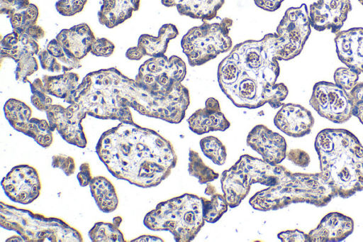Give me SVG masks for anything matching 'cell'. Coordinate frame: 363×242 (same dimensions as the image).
<instances>
[{
	"mask_svg": "<svg viewBox=\"0 0 363 242\" xmlns=\"http://www.w3.org/2000/svg\"><path fill=\"white\" fill-rule=\"evenodd\" d=\"M306 4L289 8L277 33L261 40H248L235 45L218 67V82L234 105L256 109L269 104L280 107L288 95L279 75L278 60H289L301 53L311 34Z\"/></svg>",
	"mask_w": 363,
	"mask_h": 242,
	"instance_id": "cell-1",
	"label": "cell"
},
{
	"mask_svg": "<svg viewBox=\"0 0 363 242\" xmlns=\"http://www.w3.org/2000/svg\"><path fill=\"white\" fill-rule=\"evenodd\" d=\"M96 151L113 176L143 188L160 184L177 163L169 141L135 122H121L105 131Z\"/></svg>",
	"mask_w": 363,
	"mask_h": 242,
	"instance_id": "cell-2",
	"label": "cell"
},
{
	"mask_svg": "<svg viewBox=\"0 0 363 242\" xmlns=\"http://www.w3.org/2000/svg\"><path fill=\"white\" fill-rule=\"evenodd\" d=\"M315 148L322 177L335 196L348 198L363 190V145L352 132L323 129L315 137Z\"/></svg>",
	"mask_w": 363,
	"mask_h": 242,
	"instance_id": "cell-3",
	"label": "cell"
},
{
	"mask_svg": "<svg viewBox=\"0 0 363 242\" xmlns=\"http://www.w3.org/2000/svg\"><path fill=\"white\" fill-rule=\"evenodd\" d=\"M186 66L182 58L165 55L147 60L140 67L135 80L154 98L160 119L179 123L190 104L189 89L182 84Z\"/></svg>",
	"mask_w": 363,
	"mask_h": 242,
	"instance_id": "cell-4",
	"label": "cell"
},
{
	"mask_svg": "<svg viewBox=\"0 0 363 242\" xmlns=\"http://www.w3.org/2000/svg\"><path fill=\"white\" fill-rule=\"evenodd\" d=\"M334 197L320 172H291L287 170L277 185L256 192L249 203L255 209L266 211L300 202L323 207Z\"/></svg>",
	"mask_w": 363,
	"mask_h": 242,
	"instance_id": "cell-5",
	"label": "cell"
},
{
	"mask_svg": "<svg viewBox=\"0 0 363 242\" xmlns=\"http://www.w3.org/2000/svg\"><path fill=\"white\" fill-rule=\"evenodd\" d=\"M205 222L202 198L190 193L159 203L143 220L147 229L168 231L177 242L194 240Z\"/></svg>",
	"mask_w": 363,
	"mask_h": 242,
	"instance_id": "cell-6",
	"label": "cell"
},
{
	"mask_svg": "<svg viewBox=\"0 0 363 242\" xmlns=\"http://www.w3.org/2000/svg\"><path fill=\"white\" fill-rule=\"evenodd\" d=\"M0 224L17 232L24 241L79 242L81 233L61 219L46 217L1 202Z\"/></svg>",
	"mask_w": 363,
	"mask_h": 242,
	"instance_id": "cell-7",
	"label": "cell"
},
{
	"mask_svg": "<svg viewBox=\"0 0 363 242\" xmlns=\"http://www.w3.org/2000/svg\"><path fill=\"white\" fill-rule=\"evenodd\" d=\"M233 21L225 17L219 23H209L207 21L190 28L183 36L181 45L191 66L202 65L216 58L220 53L232 48L230 36Z\"/></svg>",
	"mask_w": 363,
	"mask_h": 242,
	"instance_id": "cell-8",
	"label": "cell"
},
{
	"mask_svg": "<svg viewBox=\"0 0 363 242\" xmlns=\"http://www.w3.org/2000/svg\"><path fill=\"white\" fill-rule=\"evenodd\" d=\"M67 103L78 104L88 115L98 119L134 123L129 106L115 93L96 82L87 75Z\"/></svg>",
	"mask_w": 363,
	"mask_h": 242,
	"instance_id": "cell-9",
	"label": "cell"
},
{
	"mask_svg": "<svg viewBox=\"0 0 363 242\" xmlns=\"http://www.w3.org/2000/svg\"><path fill=\"white\" fill-rule=\"evenodd\" d=\"M309 103L320 116L333 123H343L353 116L354 106L348 92L335 83H315Z\"/></svg>",
	"mask_w": 363,
	"mask_h": 242,
	"instance_id": "cell-10",
	"label": "cell"
},
{
	"mask_svg": "<svg viewBox=\"0 0 363 242\" xmlns=\"http://www.w3.org/2000/svg\"><path fill=\"white\" fill-rule=\"evenodd\" d=\"M5 116L11 126L33 138L43 148L50 147L53 142L52 129L49 122L32 118V110L23 101L9 99L4 107Z\"/></svg>",
	"mask_w": 363,
	"mask_h": 242,
	"instance_id": "cell-11",
	"label": "cell"
},
{
	"mask_svg": "<svg viewBox=\"0 0 363 242\" xmlns=\"http://www.w3.org/2000/svg\"><path fill=\"white\" fill-rule=\"evenodd\" d=\"M49 124L52 131L57 130L67 143L84 148L87 140L82 125L87 113L77 103L65 107L52 104L46 111Z\"/></svg>",
	"mask_w": 363,
	"mask_h": 242,
	"instance_id": "cell-12",
	"label": "cell"
},
{
	"mask_svg": "<svg viewBox=\"0 0 363 242\" xmlns=\"http://www.w3.org/2000/svg\"><path fill=\"white\" fill-rule=\"evenodd\" d=\"M1 186L10 199L23 204L35 201L41 190L37 170L28 164L13 167L3 178Z\"/></svg>",
	"mask_w": 363,
	"mask_h": 242,
	"instance_id": "cell-13",
	"label": "cell"
},
{
	"mask_svg": "<svg viewBox=\"0 0 363 242\" xmlns=\"http://www.w3.org/2000/svg\"><path fill=\"white\" fill-rule=\"evenodd\" d=\"M352 10L350 0H318L309 7L311 26L318 31L337 33Z\"/></svg>",
	"mask_w": 363,
	"mask_h": 242,
	"instance_id": "cell-14",
	"label": "cell"
},
{
	"mask_svg": "<svg viewBox=\"0 0 363 242\" xmlns=\"http://www.w3.org/2000/svg\"><path fill=\"white\" fill-rule=\"evenodd\" d=\"M246 143L259 153L262 159L272 165L281 163L286 157L285 138L263 124L256 125L249 132Z\"/></svg>",
	"mask_w": 363,
	"mask_h": 242,
	"instance_id": "cell-15",
	"label": "cell"
},
{
	"mask_svg": "<svg viewBox=\"0 0 363 242\" xmlns=\"http://www.w3.org/2000/svg\"><path fill=\"white\" fill-rule=\"evenodd\" d=\"M274 123L281 131L294 138L308 134L314 124L311 112L297 104H283L274 118Z\"/></svg>",
	"mask_w": 363,
	"mask_h": 242,
	"instance_id": "cell-16",
	"label": "cell"
},
{
	"mask_svg": "<svg viewBox=\"0 0 363 242\" xmlns=\"http://www.w3.org/2000/svg\"><path fill=\"white\" fill-rule=\"evenodd\" d=\"M334 40L339 60L359 74L363 73V28L340 31Z\"/></svg>",
	"mask_w": 363,
	"mask_h": 242,
	"instance_id": "cell-17",
	"label": "cell"
},
{
	"mask_svg": "<svg viewBox=\"0 0 363 242\" xmlns=\"http://www.w3.org/2000/svg\"><path fill=\"white\" fill-rule=\"evenodd\" d=\"M354 230L353 219L340 212L327 214L308 233L310 242L341 241Z\"/></svg>",
	"mask_w": 363,
	"mask_h": 242,
	"instance_id": "cell-18",
	"label": "cell"
},
{
	"mask_svg": "<svg viewBox=\"0 0 363 242\" xmlns=\"http://www.w3.org/2000/svg\"><path fill=\"white\" fill-rule=\"evenodd\" d=\"M187 121L189 128L199 135L211 131H224L230 126V121L220 111L219 101L213 97L208 98L205 107L194 111Z\"/></svg>",
	"mask_w": 363,
	"mask_h": 242,
	"instance_id": "cell-19",
	"label": "cell"
},
{
	"mask_svg": "<svg viewBox=\"0 0 363 242\" xmlns=\"http://www.w3.org/2000/svg\"><path fill=\"white\" fill-rule=\"evenodd\" d=\"M55 39L69 55L81 60L91 51L96 37L89 25L82 23L62 30Z\"/></svg>",
	"mask_w": 363,
	"mask_h": 242,
	"instance_id": "cell-20",
	"label": "cell"
},
{
	"mask_svg": "<svg viewBox=\"0 0 363 242\" xmlns=\"http://www.w3.org/2000/svg\"><path fill=\"white\" fill-rule=\"evenodd\" d=\"M161 2L167 7L175 6L182 16L208 21L217 16L225 0H161Z\"/></svg>",
	"mask_w": 363,
	"mask_h": 242,
	"instance_id": "cell-21",
	"label": "cell"
},
{
	"mask_svg": "<svg viewBox=\"0 0 363 242\" xmlns=\"http://www.w3.org/2000/svg\"><path fill=\"white\" fill-rule=\"evenodd\" d=\"M37 41L26 33L13 31L1 40V58L9 57L18 62L23 58L38 55L40 45Z\"/></svg>",
	"mask_w": 363,
	"mask_h": 242,
	"instance_id": "cell-22",
	"label": "cell"
},
{
	"mask_svg": "<svg viewBox=\"0 0 363 242\" xmlns=\"http://www.w3.org/2000/svg\"><path fill=\"white\" fill-rule=\"evenodd\" d=\"M140 0H102L98 19L101 24L113 28L130 18L139 10Z\"/></svg>",
	"mask_w": 363,
	"mask_h": 242,
	"instance_id": "cell-23",
	"label": "cell"
},
{
	"mask_svg": "<svg viewBox=\"0 0 363 242\" xmlns=\"http://www.w3.org/2000/svg\"><path fill=\"white\" fill-rule=\"evenodd\" d=\"M179 35L177 26L172 23L164 24L159 30L158 35L143 34L140 36L138 47L144 56L160 57L165 55L169 40Z\"/></svg>",
	"mask_w": 363,
	"mask_h": 242,
	"instance_id": "cell-24",
	"label": "cell"
},
{
	"mask_svg": "<svg viewBox=\"0 0 363 242\" xmlns=\"http://www.w3.org/2000/svg\"><path fill=\"white\" fill-rule=\"evenodd\" d=\"M46 92L67 103L79 85V76L75 72L58 75H44L42 79Z\"/></svg>",
	"mask_w": 363,
	"mask_h": 242,
	"instance_id": "cell-25",
	"label": "cell"
},
{
	"mask_svg": "<svg viewBox=\"0 0 363 242\" xmlns=\"http://www.w3.org/2000/svg\"><path fill=\"white\" fill-rule=\"evenodd\" d=\"M91 194L99 209L105 213L115 211L118 197L114 185L104 176L94 177L89 184Z\"/></svg>",
	"mask_w": 363,
	"mask_h": 242,
	"instance_id": "cell-26",
	"label": "cell"
},
{
	"mask_svg": "<svg viewBox=\"0 0 363 242\" xmlns=\"http://www.w3.org/2000/svg\"><path fill=\"white\" fill-rule=\"evenodd\" d=\"M205 193L211 198H202L203 214L205 221L215 223L227 211L228 204L223 194L217 192L216 187L211 184L207 183Z\"/></svg>",
	"mask_w": 363,
	"mask_h": 242,
	"instance_id": "cell-27",
	"label": "cell"
},
{
	"mask_svg": "<svg viewBox=\"0 0 363 242\" xmlns=\"http://www.w3.org/2000/svg\"><path fill=\"white\" fill-rule=\"evenodd\" d=\"M118 227L113 223L99 221L89 230V236L94 242L126 241Z\"/></svg>",
	"mask_w": 363,
	"mask_h": 242,
	"instance_id": "cell-28",
	"label": "cell"
},
{
	"mask_svg": "<svg viewBox=\"0 0 363 242\" xmlns=\"http://www.w3.org/2000/svg\"><path fill=\"white\" fill-rule=\"evenodd\" d=\"M189 172L190 175L196 177L201 184H207L216 180L219 174L205 164L199 154L189 149Z\"/></svg>",
	"mask_w": 363,
	"mask_h": 242,
	"instance_id": "cell-29",
	"label": "cell"
},
{
	"mask_svg": "<svg viewBox=\"0 0 363 242\" xmlns=\"http://www.w3.org/2000/svg\"><path fill=\"white\" fill-rule=\"evenodd\" d=\"M201 149L208 158L215 164L222 165L227 158L226 148L220 139L213 136H206L200 140Z\"/></svg>",
	"mask_w": 363,
	"mask_h": 242,
	"instance_id": "cell-30",
	"label": "cell"
},
{
	"mask_svg": "<svg viewBox=\"0 0 363 242\" xmlns=\"http://www.w3.org/2000/svg\"><path fill=\"white\" fill-rule=\"evenodd\" d=\"M38 17V7L30 3L26 9L15 13L8 18L10 20L13 31L23 33L28 28L37 24Z\"/></svg>",
	"mask_w": 363,
	"mask_h": 242,
	"instance_id": "cell-31",
	"label": "cell"
},
{
	"mask_svg": "<svg viewBox=\"0 0 363 242\" xmlns=\"http://www.w3.org/2000/svg\"><path fill=\"white\" fill-rule=\"evenodd\" d=\"M46 49L62 65L63 72L82 67L80 60L69 55L55 38L48 43Z\"/></svg>",
	"mask_w": 363,
	"mask_h": 242,
	"instance_id": "cell-32",
	"label": "cell"
},
{
	"mask_svg": "<svg viewBox=\"0 0 363 242\" xmlns=\"http://www.w3.org/2000/svg\"><path fill=\"white\" fill-rule=\"evenodd\" d=\"M28 82L32 92V104L38 110L46 111L52 105V99L46 92L43 80L36 78L33 82Z\"/></svg>",
	"mask_w": 363,
	"mask_h": 242,
	"instance_id": "cell-33",
	"label": "cell"
},
{
	"mask_svg": "<svg viewBox=\"0 0 363 242\" xmlns=\"http://www.w3.org/2000/svg\"><path fill=\"white\" fill-rule=\"evenodd\" d=\"M359 74L348 67H340L335 70L333 75L335 83L349 92L357 82Z\"/></svg>",
	"mask_w": 363,
	"mask_h": 242,
	"instance_id": "cell-34",
	"label": "cell"
},
{
	"mask_svg": "<svg viewBox=\"0 0 363 242\" xmlns=\"http://www.w3.org/2000/svg\"><path fill=\"white\" fill-rule=\"evenodd\" d=\"M17 63L16 79L23 82H28V77L38 70V62L34 56L21 59Z\"/></svg>",
	"mask_w": 363,
	"mask_h": 242,
	"instance_id": "cell-35",
	"label": "cell"
},
{
	"mask_svg": "<svg viewBox=\"0 0 363 242\" xmlns=\"http://www.w3.org/2000/svg\"><path fill=\"white\" fill-rule=\"evenodd\" d=\"M87 0H58L55 4L57 12L65 16H72L81 12Z\"/></svg>",
	"mask_w": 363,
	"mask_h": 242,
	"instance_id": "cell-36",
	"label": "cell"
},
{
	"mask_svg": "<svg viewBox=\"0 0 363 242\" xmlns=\"http://www.w3.org/2000/svg\"><path fill=\"white\" fill-rule=\"evenodd\" d=\"M51 165L55 168L61 169L67 176L74 174L76 170L74 159L64 154L53 155Z\"/></svg>",
	"mask_w": 363,
	"mask_h": 242,
	"instance_id": "cell-37",
	"label": "cell"
},
{
	"mask_svg": "<svg viewBox=\"0 0 363 242\" xmlns=\"http://www.w3.org/2000/svg\"><path fill=\"white\" fill-rule=\"evenodd\" d=\"M37 55L40 60L41 67L44 70L53 72H60L62 71V65L46 48L40 50Z\"/></svg>",
	"mask_w": 363,
	"mask_h": 242,
	"instance_id": "cell-38",
	"label": "cell"
},
{
	"mask_svg": "<svg viewBox=\"0 0 363 242\" xmlns=\"http://www.w3.org/2000/svg\"><path fill=\"white\" fill-rule=\"evenodd\" d=\"M115 45L105 38H96L92 43L91 53L99 57H108L113 54Z\"/></svg>",
	"mask_w": 363,
	"mask_h": 242,
	"instance_id": "cell-39",
	"label": "cell"
},
{
	"mask_svg": "<svg viewBox=\"0 0 363 242\" xmlns=\"http://www.w3.org/2000/svg\"><path fill=\"white\" fill-rule=\"evenodd\" d=\"M0 13L6 14L7 17L23 11L30 5L29 0H1Z\"/></svg>",
	"mask_w": 363,
	"mask_h": 242,
	"instance_id": "cell-40",
	"label": "cell"
},
{
	"mask_svg": "<svg viewBox=\"0 0 363 242\" xmlns=\"http://www.w3.org/2000/svg\"><path fill=\"white\" fill-rule=\"evenodd\" d=\"M277 237L284 242H310L308 233L298 229L281 231Z\"/></svg>",
	"mask_w": 363,
	"mask_h": 242,
	"instance_id": "cell-41",
	"label": "cell"
},
{
	"mask_svg": "<svg viewBox=\"0 0 363 242\" xmlns=\"http://www.w3.org/2000/svg\"><path fill=\"white\" fill-rule=\"evenodd\" d=\"M287 158L294 165L305 167L311 161L309 155L304 150L299 148H293L286 153Z\"/></svg>",
	"mask_w": 363,
	"mask_h": 242,
	"instance_id": "cell-42",
	"label": "cell"
},
{
	"mask_svg": "<svg viewBox=\"0 0 363 242\" xmlns=\"http://www.w3.org/2000/svg\"><path fill=\"white\" fill-rule=\"evenodd\" d=\"M77 179L82 187L89 185L93 179L91 167L88 163H82L79 167V172L77 174Z\"/></svg>",
	"mask_w": 363,
	"mask_h": 242,
	"instance_id": "cell-43",
	"label": "cell"
},
{
	"mask_svg": "<svg viewBox=\"0 0 363 242\" xmlns=\"http://www.w3.org/2000/svg\"><path fill=\"white\" fill-rule=\"evenodd\" d=\"M283 1L284 0H254L257 6L267 11L279 9Z\"/></svg>",
	"mask_w": 363,
	"mask_h": 242,
	"instance_id": "cell-44",
	"label": "cell"
},
{
	"mask_svg": "<svg viewBox=\"0 0 363 242\" xmlns=\"http://www.w3.org/2000/svg\"><path fill=\"white\" fill-rule=\"evenodd\" d=\"M348 94L352 101L353 106L363 101V82H357Z\"/></svg>",
	"mask_w": 363,
	"mask_h": 242,
	"instance_id": "cell-45",
	"label": "cell"
},
{
	"mask_svg": "<svg viewBox=\"0 0 363 242\" xmlns=\"http://www.w3.org/2000/svg\"><path fill=\"white\" fill-rule=\"evenodd\" d=\"M23 33L36 40L43 38L45 35V31L44 29L37 24L28 28Z\"/></svg>",
	"mask_w": 363,
	"mask_h": 242,
	"instance_id": "cell-46",
	"label": "cell"
},
{
	"mask_svg": "<svg viewBox=\"0 0 363 242\" xmlns=\"http://www.w3.org/2000/svg\"><path fill=\"white\" fill-rule=\"evenodd\" d=\"M125 56L132 60H139L144 57L142 51L138 46L128 48L125 53Z\"/></svg>",
	"mask_w": 363,
	"mask_h": 242,
	"instance_id": "cell-47",
	"label": "cell"
},
{
	"mask_svg": "<svg viewBox=\"0 0 363 242\" xmlns=\"http://www.w3.org/2000/svg\"><path fill=\"white\" fill-rule=\"evenodd\" d=\"M353 116H356L363 124V101L354 105Z\"/></svg>",
	"mask_w": 363,
	"mask_h": 242,
	"instance_id": "cell-48",
	"label": "cell"
},
{
	"mask_svg": "<svg viewBox=\"0 0 363 242\" xmlns=\"http://www.w3.org/2000/svg\"><path fill=\"white\" fill-rule=\"evenodd\" d=\"M131 241H164V240L155 236L143 235L131 240Z\"/></svg>",
	"mask_w": 363,
	"mask_h": 242,
	"instance_id": "cell-49",
	"label": "cell"
},
{
	"mask_svg": "<svg viewBox=\"0 0 363 242\" xmlns=\"http://www.w3.org/2000/svg\"><path fill=\"white\" fill-rule=\"evenodd\" d=\"M24 241L23 238L21 237V236H13L6 240V241Z\"/></svg>",
	"mask_w": 363,
	"mask_h": 242,
	"instance_id": "cell-50",
	"label": "cell"
},
{
	"mask_svg": "<svg viewBox=\"0 0 363 242\" xmlns=\"http://www.w3.org/2000/svg\"><path fill=\"white\" fill-rule=\"evenodd\" d=\"M113 224H115L116 226H119L120 224L122 222V218L121 216H116L113 219Z\"/></svg>",
	"mask_w": 363,
	"mask_h": 242,
	"instance_id": "cell-51",
	"label": "cell"
},
{
	"mask_svg": "<svg viewBox=\"0 0 363 242\" xmlns=\"http://www.w3.org/2000/svg\"><path fill=\"white\" fill-rule=\"evenodd\" d=\"M358 1H359V2L362 5H363V0H358Z\"/></svg>",
	"mask_w": 363,
	"mask_h": 242,
	"instance_id": "cell-52",
	"label": "cell"
}]
</instances>
